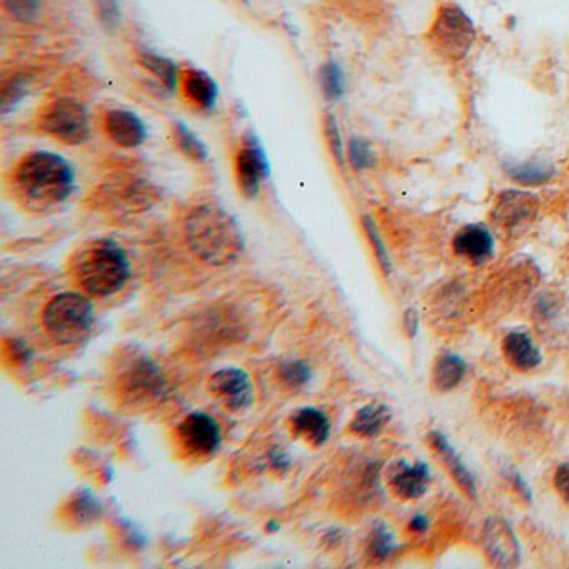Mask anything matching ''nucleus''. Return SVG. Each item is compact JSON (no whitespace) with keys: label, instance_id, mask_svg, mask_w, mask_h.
Wrapping results in <instances>:
<instances>
[{"label":"nucleus","instance_id":"18","mask_svg":"<svg viewBox=\"0 0 569 569\" xmlns=\"http://www.w3.org/2000/svg\"><path fill=\"white\" fill-rule=\"evenodd\" d=\"M431 444L435 446L436 451L441 454L444 463L449 468V471L453 474L456 482L463 488L464 492L469 498H476V484H474L473 476L468 471V468L464 466L461 458L454 451L453 446L444 437L441 433H431L429 436Z\"/></svg>","mask_w":569,"mask_h":569},{"label":"nucleus","instance_id":"35","mask_svg":"<svg viewBox=\"0 0 569 569\" xmlns=\"http://www.w3.org/2000/svg\"><path fill=\"white\" fill-rule=\"evenodd\" d=\"M554 486L564 501L569 502V464H563L558 468L554 476Z\"/></svg>","mask_w":569,"mask_h":569},{"label":"nucleus","instance_id":"33","mask_svg":"<svg viewBox=\"0 0 569 569\" xmlns=\"http://www.w3.org/2000/svg\"><path fill=\"white\" fill-rule=\"evenodd\" d=\"M72 508H74V512L78 514L80 522H92L100 512V504L97 502L96 498L90 492H80Z\"/></svg>","mask_w":569,"mask_h":569},{"label":"nucleus","instance_id":"8","mask_svg":"<svg viewBox=\"0 0 569 569\" xmlns=\"http://www.w3.org/2000/svg\"><path fill=\"white\" fill-rule=\"evenodd\" d=\"M177 437L187 453L197 458L213 456L221 448V425L213 416L195 411L185 416L177 426Z\"/></svg>","mask_w":569,"mask_h":569},{"label":"nucleus","instance_id":"20","mask_svg":"<svg viewBox=\"0 0 569 569\" xmlns=\"http://www.w3.org/2000/svg\"><path fill=\"white\" fill-rule=\"evenodd\" d=\"M391 413L385 405H367L357 411L349 429L361 437H374L389 423Z\"/></svg>","mask_w":569,"mask_h":569},{"label":"nucleus","instance_id":"22","mask_svg":"<svg viewBox=\"0 0 569 569\" xmlns=\"http://www.w3.org/2000/svg\"><path fill=\"white\" fill-rule=\"evenodd\" d=\"M139 60H141L142 68H147L151 74H154L155 78L159 79L165 88L169 90H175L177 84H179V68L173 60L163 58V56H157V54H151V52L142 54Z\"/></svg>","mask_w":569,"mask_h":569},{"label":"nucleus","instance_id":"15","mask_svg":"<svg viewBox=\"0 0 569 569\" xmlns=\"http://www.w3.org/2000/svg\"><path fill=\"white\" fill-rule=\"evenodd\" d=\"M431 481L429 469L426 464L415 466L407 463H397L389 474V486L395 496L403 500H417L425 494Z\"/></svg>","mask_w":569,"mask_h":569},{"label":"nucleus","instance_id":"38","mask_svg":"<svg viewBox=\"0 0 569 569\" xmlns=\"http://www.w3.org/2000/svg\"><path fill=\"white\" fill-rule=\"evenodd\" d=\"M406 331L411 338H415L416 332H417V314L415 311L406 312Z\"/></svg>","mask_w":569,"mask_h":569},{"label":"nucleus","instance_id":"31","mask_svg":"<svg viewBox=\"0 0 569 569\" xmlns=\"http://www.w3.org/2000/svg\"><path fill=\"white\" fill-rule=\"evenodd\" d=\"M324 132L328 137L329 149H331V154L336 159V163L339 165H344L346 163V153H344V144H342V139H341V132H339L338 121L332 114H328L324 119Z\"/></svg>","mask_w":569,"mask_h":569},{"label":"nucleus","instance_id":"4","mask_svg":"<svg viewBox=\"0 0 569 569\" xmlns=\"http://www.w3.org/2000/svg\"><path fill=\"white\" fill-rule=\"evenodd\" d=\"M44 328L62 346H74L88 339L96 322L92 300L80 292H60L44 309Z\"/></svg>","mask_w":569,"mask_h":569},{"label":"nucleus","instance_id":"25","mask_svg":"<svg viewBox=\"0 0 569 569\" xmlns=\"http://www.w3.org/2000/svg\"><path fill=\"white\" fill-rule=\"evenodd\" d=\"M321 88L329 100H338L344 94V76L336 62H328L321 68L319 74Z\"/></svg>","mask_w":569,"mask_h":569},{"label":"nucleus","instance_id":"14","mask_svg":"<svg viewBox=\"0 0 569 569\" xmlns=\"http://www.w3.org/2000/svg\"><path fill=\"white\" fill-rule=\"evenodd\" d=\"M454 251L473 264H484L494 254V239L491 232L482 226H466L454 237Z\"/></svg>","mask_w":569,"mask_h":569},{"label":"nucleus","instance_id":"19","mask_svg":"<svg viewBox=\"0 0 569 569\" xmlns=\"http://www.w3.org/2000/svg\"><path fill=\"white\" fill-rule=\"evenodd\" d=\"M504 354L510 359L512 366L530 371L541 363L540 349L532 342V339L522 332H512L504 339Z\"/></svg>","mask_w":569,"mask_h":569},{"label":"nucleus","instance_id":"39","mask_svg":"<svg viewBox=\"0 0 569 569\" xmlns=\"http://www.w3.org/2000/svg\"><path fill=\"white\" fill-rule=\"evenodd\" d=\"M426 528H427V520L425 516H416L415 520L411 522V530L416 531V532H425Z\"/></svg>","mask_w":569,"mask_h":569},{"label":"nucleus","instance_id":"13","mask_svg":"<svg viewBox=\"0 0 569 569\" xmlns=\"http://www.w3.org/2000/svg\"><path fill=\"white\" fill-rule=\"evenodd\" d=\"M104 127L111 141L124 149H135L144 144L145 137H147V131L141 117L126 109L109 111Z\"/></svg>","mask_w":569,"mask_h":569},{"label":"nucleus","instance_id":"24","mask_svg":"<svg viewBox=\"0 0 569 569\" xmlns=\"http://www.w3.org/2000/svg\"><path fill=\"white\" fill-rule=\"evenodd\" d=\"M508 174L516 183L524 184V185H540V184L548 183L553 179L554 171L550 165L544 164H514L508 167Z\"/></svg>","mask_w":569,"mask_h":569},{"label":"nucleus","instance_id":"5","mask_svg":"<svg viewBox=\"0 0 569 569\" xmlns=\"http://www.w3.org/2000/svg\"><path fill=\"white\" fill-rule=\"evenodd\" d=\"M37 126L44 134L68 145L82 144L90 134L86 107L70 97L48 102L40 111Z\"/></svg>","mask_w":569,"mask_h":569},{"label":"nucleus","instance_id":"32","mask_svg":"<svg viewBox=\"0 0 569 569\" xmlns=\"http://www.w3.org/2000/svg\"><path fill=\"white\" fill-rule=\"evenodd\" d=\"M363 222H364V229H366L367 237H369V241L373 244V249H374V254H376L377 262H379L381 269L385 270V274H389V272H391V259H389V256H387L385 242H383L379 232H377L376 224L373 222L371 217H364Z\"/></svg>","mask_w":569,"mask_h":569},{"label":"nucleus","instance_id":"40","mask_svg":"<svg viewBox=\"0 0 569 569\" xmlns=\"http://www.w3.org/2000/svg\"><path fill=\"white\" fill-rule=\"evenodd\" d=\"M244 2H246V4H249V0H244Z\"/></svg>","mask_w":569,"mask_h":569},{"label":"nucleus","instance_id":"29","mask_svg":"<svg viewBox=\"0 0 569 569\" xmlns=\"http://www.w3.org/2000/svg\"><path fill=\"white\" fill-rule=\"evenodd\" d=\"M369 551L379 561L386 560L387 556L395 551V538L385 524H379L376 530L373 531L371 541H369Z\"/></svg>","mask_w":569,"mask_h":569},{"label":"nucleus","instance_id":"3","mask_svg":"<svg viewBox=\"0 0 569 569\" xmlns=\"http://www.w3.org/2000/svg\"><path fill=\"white\" fill-rule=\"evenodd\" d=\"M70 269L79 286L92 298L114 296L131 278L129 256L114 239L82 244L72 258Z\"/></svg>","mask_w":569,"mask_h":569},{"label":"nucleus","instance_id":"37","mask_svg":"<svg viewBox=\"0 0 569 569\" xmlns=\"http://www.w3.org/2000/svg\"><path fill=\"white\" fill-rule=\"evenodd\" d=\"M9 344L10 353H12V356L16 357L17 361H22V363L29 361L30 349L29 346L24 344V341H20V339H10Z\"/></svg>","mask_w":569,"mask_h":569},{"label":"nucleus","instance_id":"2","mask_svg":"<svg viewBox=\"0 0 569 569\" xmlns=\"http://www.w3.org/2000/svg\"><path fill=\"white\" fill-rule=\"evenodd\" d=\"M185 239L194 256L211 266H229L244 252L239 224L213 204L199 205L187 216Z\"/></svg>","mask_w":569,"mask_h":569},{"label":"nucleus","instance_id":"7","mask_svg":"<svg viewBox=\"0 0 569 569\" xmlns=\"http://www.w3.org/2000/svg\"><path fill=\"white\" fill-rule=\"evenodd\" d=\"M209 393L231 413L248 411L256 399L251 376L239 367H222L207 381Z\"/></svg>","mask_w":569,"mask_h":569},{"label":"nucleus","instance_id":"30","mask_svg":"<svg viewBox=\"0 0 569 569\" xmlns=\"http://www.w3.org/2000/svg\"><path fill=\"white\" fill-rule=\"evenodd\" d=\"M4 7L19 22L30 24L39 16V0H4Z\"/></svg>","mask_w":569,"mask_h":569},{"label":"nucleus","instance_id":"16","mask_svg":"<svg viewBox=\"0 0 569 569\" xmlns=\"http://www.w3.org/2000/svg\"><path fill=\"white\" fill-rule=\"evenodd\" d=\"M290 429L311 446H322L331 436V423L326 413L318 407H300L290 415Z\"/></svg>","mask_w":569,"mask_h":569},{"label":"nucleus","instance_id":"9","mask_svg":"<svg viewBox=\"0 0 569 569\" xmlns=\"http://www.w3.org/2000/svg\"><path fill=\"white\" fill-rule=\"evenodd\" d=\"M269 175V163L258 137L248 132L244 135L242 147L236 155V177L241 193L254 199L261 193L262 181Z\"/></svg>","mask_w":569,"mask_h":569},{"label":"nucleus","instance_id":"21","mask_svg":"<svg viewBox=\"0 0 569 569\" xmlns=\"http://www.w3.org/2000/svg\"><path fill=\"white\" fill-rule=\"evenodd\" d=\"M466 374L463 359L456 354H444L437 359L435 367V386L439 391H451L461 383Z\"/></svg>","mask_w":569,"mask_h":569},{"label":"nucleus","instance_id":"23","mask_svg":"<svg viewBox=\"0 0 569 569\" xmlns=\"http://www.w3.org/2000/svg\"><path fill=\"white\" fill-rule=\"evenodd\" d=\"M173 129H174L175 144L184 155H187L191 161H195V163H204L207 159L209 155L207 147L189 127L183 122H175Z\"/></svg>","mask_w":569,"mask_h":569},{"label":"nucleus","instance_id":"10","mask_svg":"<svg viewBox=\"0 0 569 569\" xmlns=\"http://www.w3.org/2000/svg\"><path fill=\"white\" fill-rule=\"evenodd\" d=\"M538 199L522 191H506L492 209V221L504 231H516L534 219Z\"/></svg>","mask_w":569,"mask_h":569},{"label":"nucleus","instance_id":"6","mask_svg":"<svg viewBox=\"0 0 569 569\" xmlns=\"http://www.w3.org/2000/svg\"><path fill=\"white\" fill-rule=\"evenodd\" d=\"M436 50L444 58H463L476 40L473 20L458 5H444L437 10L433 27L429 32Z\"/></svg>","mask_w":569,"mask_h":569},{"label":"nucleus","instance_id":"11","mask_svg":"<svg viewBox=\"0 0 569 569\" xmlns=\"http://www.w3.org/2000/svg\"><path fill=\"white\" fill-rule=\"evenodd\" d=\"M122 379V386L127 395H132L134 401H151L161 397L165 391V381L159 367L145 357L135 359L134 364L129 367Z\"/></svg>","mask_w":569,"mask_h":569},{"label":"nucleus","instance_id":"34","mask_svg":"<svg viewBox=\"0 0 569 569\" xmlns=\"http://www.w3.org/2000/svg\"><path fill=\"white\" fill-rule=\"evenodd\" d=\"M99 14L107 27H116L119 22V5L117 0H96Z\"/></svg>","mask_w":569,"mask_h":569},{"label":"nucleus","instance_id":"1","mask_svg":"<svg viewBox=\"0 0 569 569\" xmlns=\"http://www.w3.org/2000/svg\"><path fill=\"white\" fill-rule=\"evenodd\" d=\"M76 187V174L64 157L47 151L26 155L14 173V191L30 209H50L66 203Z\"/></svg>","mask_w":569,"mask_h":569},{"label":"nucleus","instance_id":"36","mask_svg":"<svg viewBox=\"0 0 569 569\" xmlns=\"http://www.w3.org/2000/svg\"><path fill=\"white\" fill-rule=\"evenodd\" d=\"M269 464L274 471H288L290 468V456L280 449H272L269 453Z\"/></svg>","mask_w":569,"mask_h":569},{"label":"nucleus","instance_id":"12","mask_svg":"<svg viewBox=\"0 0 569 569\" xmlns=\"http://www.w3.org/2000/svg\"><path fill=\"white\" fill-rule=\"evenodd\" d=\"M484 546L494 564L512 568L520 564V544L511 528L502 520H491L484 528Z\"/></svg>","mask_w":569,"mask_h":569},{"label":"nucleus","instance_id":"28","mask_svg":"<svg viewBox=\"0 0 569 569\" xmlns=\"http://www.w3.org/2000/svg\"><path fill=\"white\" fill-rule=\"evenodd\" d=\"M348 155L351 164L357 171H363V169H367V167H373V165L376 164V157H374L371 145L367 144L366 141L359 139V137L351 139Z\"/></svg>","mask_w":569,"mask_h":569},{"label":"nucleus","instance_id":"27","mask_svg":"<svg viewBox=\"0 0 569 569\" xmlns=\"http://www.w3.org/2000/svg\"><path fill=\"white\" fill-rule=\"evenodd\" d=\"M26 94H27V80L26 79L16 76V78H10L7 82H4L2 97H0L2 114H9L10 111L16 109L20 100L26 97Z\"/></svg>","mask_w":569,"mask_h":569},{"label":"nucleus","instance_id":"17","mask_svg":"<svg viewBox=\"0 0 569 569\" xmlns=\"http://www.w3.org/2000/svg\"><path fill=\"white\" fill-rule=\"evenodd\" d=\"M183 90L185 99L199 111H213L219 96L216 80L199 68H189L184 74Z\"/></svg>","mask_w":569,"mask_h":569},{"label":"nucleus","instance_id":"26","mask_svg":"<svg viewBox=\"0 0 569 569\" xmlns=\"http://www.w3.org/2000/svg\"><path fill=\"white\" fill-rule=\"evenodd\" d=\"M312 376V371L306 361H284L279 366V377L292 387H300L308 385Z\"/></svg>","mask_w":569,"mask_h":569}]
</instances>
